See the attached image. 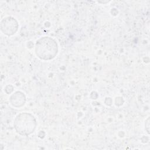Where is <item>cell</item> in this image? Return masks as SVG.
<instances>
[{
    "label": "cell",
    "instance_id": "cell-3",
    "mask_svg": "<svg viewBox=\"0 0 150 150\" xmlns=\"http://www.w3.org/2000/svg\"><path fill=\"white\" fill-rule=\"evenodd\" d=\"M18 29V24L15 19L8 17L4 18L1 22V29L4 34L11 35L15 33Z\"/></svg>",
    "mask_w": 150,
    "mask_h": 150
},
{
    "label": "cell",
    "instance_id": "cell-2",
    "mask_svg": "<svg viewBox=\"0 0 150 150\" xmlns=\"http://www.w3.org/2000/svg\"><path fill=\"white\" fill-rule=\"evenodd\" d=\"M13 125L18 133L22 135H28L35 129L36 122L30 114L21 113L16 117Z\"/></svg>",
    "mask_w": 150,
    "mask_h": 150
},
{
    "label": "cell",
    "instance_id": "cell-1",
    "mask_svg": "<svg viewBox=\"0 0 150 150\" xmlns=\"http://www.w3.org/2000/svg\"><path fill=\"white\" fill-rule=\"evenodd\" d=\"M57 43L49 37H43L36 43L35 52L38 57L44 60L54 58L57 53Z\"/></svg>",
    "mask_w": 150,
    "mask_h": 150
}]
</instances>
